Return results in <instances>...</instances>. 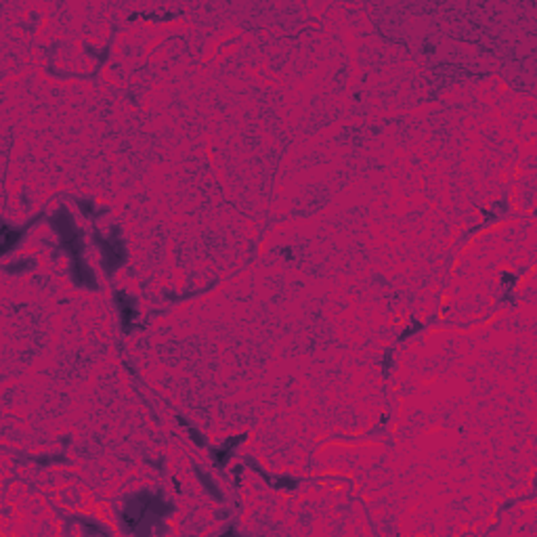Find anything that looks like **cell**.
<instances>
[{
    "label": "cell",
    "mask_w": 537,
    "mask_h": 537,
    "mask_svg": "<svg viewBox=\"0 0 537 537\" xmlns=\"http://www.w3.org/2000/svg\"><path fill=\"white\" fill-rule=\"evenodd\" d=\"M97 244L103 248V257H105V268L107 271H113L116 267H120L124 263V248H122V242L113 235L111 240H101L99 235L94 237Z\"/></svg>",
    "instance_id": "obj_3"
},
{
    "label": "cell",
    "mask_w": 537,
    "mask_h": 537,
    "mask_svg": "<svg viewBox=\"0 0 537 537\" xmlns=\"http://www.w3.org/2000/svg\"><path fill=\"white\" fill-rule=\"evenodd\" d=\"M53 225H55V229L61 233L63 248L74 257V279H76L78 283H85V285L92 288V285H94V277H92L89 267H87V265L82 263V259H80L82 244H80V235H78V231H76V227H74L72 216H70L66 210H61V212L53 218Z\"/></svg>",
    "instance_id": "obj_1"
},
{
    "label": "cell",
    "mask_w": 537,
    "mask_h": 537,
    "mask_svg": "<svg viewBox=\"0 0 537 537\" xmlns=\"http://www.w3.org/2000/svg\"><path fill=\"white\" fill-rule=\"evenodd\" d=\"M116 300H118V304H120V309H122V319H124V328L128 330L130 328V321L135 319V307L130 304V300L124 296V294H118L116 296Z\"/></svg>",
    "instance_id": "obj_4"
},
{
    "label": "cell",
    "mask_w": 537,
    "mask_h": 537,
    "mask_svg": "<svg viewBox=\"0 0 537 537\" xmlns=\"http://www.w3.org/2000/svg\"><path fill=\"white\" fill-rule=\"evenodd\" d=\"M19 240V231H11L8 227H4V252L11 250V246Z\"/></svg>",
    "instance_id": "obj_5"
},
{
    "label": "cell",
    "mask_w": 537,
    "mask_h": 537,
    "mask_svg": "<svg viewBox=\"0 0 537 537\" xmlns=\"http://www.w3.org/2000/svg\"><path fill=\"white\" fill-rule=\"evenodd\" d=\"M168 510H171V506L164 504L160 498L149 495V493H141V495H137L135 500L128 502V506L124 510V521H126V525L132 531L141 533V525L143 523L152 525L158 519H162Z\"/></svg>",
    "instance_id": "obj_2"
}]
</instances>
